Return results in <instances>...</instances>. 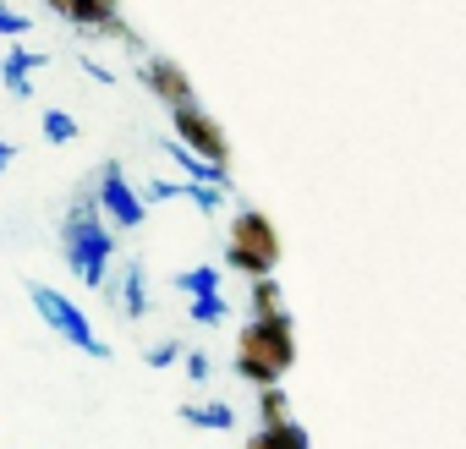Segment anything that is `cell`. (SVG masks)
Returning a JSON list of instances; mask_svg holds the SVG:
<instances>
[{"instance_id":"obj_1","label":"cell","mask_w":466,"mask_h":449,"mask_svg":"<svg viewBox=\"0 0 466 449\" xmlns=\"http://www.w3.org/2000/svg\"><path fill=\"white\" fill-rule=\"evenodd\" d=\"M61 253H66V269L88 285V291H105L110 285V264H116V231L99 208V192L83 186L77 203L66 208V224H61Z\"/></svg>"},{"instance_id":"obj_2","label":"cell","mask_w":466,"mask_h":449,"mask_svg":"<svg viewBox=\"0 0 466 449\" xmlns=\"http://www.w3.org/2000/svg\"><path fill=\"white\" fill-rule=\"evenodd\" d=\"M297 362V324L291 313H269V318H253L237 340V373L258 389H275Z\"/></svg>"},{"instance_id":"obj_3","label":"cell","mask_w":466,"mask_h":449,"mask_svg":"<svg viewBox=\"0 0 466 449\" xmlns=\"http://www.w3.org/2000/svg\"><path fill=\"white\" fill-rule=\"evenodd\" d=\"M275 264H280V231L269 224V214L242 208L237 219H230L225 269H237V274H248V280H264V274H275Z\"/></svg>"},{"instance_id":"obj_4","label":"cell","mask_w":466,"mask_h":449,"mask_svg":"<svg viewBox=\"0 0 466 449\" xmlns=\"http://www.w3.org/2000/svg\"><path fill=\"white\" fill-rule=\"evenodd\" d=\"M28 296H34L39 318H45V324H50V329H56V334H61V340L72 345V351H83V356H99V362L110 356V345H105V340L94 334V324L83 318V307H77V302H66V296H61L56 285L34 280V285H28Z\"/></svg>"},{"instance_id":"obj_5","label":"cell","mask_w":466,"mask_h":449,"mask_svg":"<svg viewBox=\"0 0 466 449\" xmlns=\"http://www.w3.org/2000/svg\"><path fill=\"white\" fill-rule=\"evenodd\" d=\"M94 192H99V208H105V219L116 224V231H137V224L148 219L143 192L127 181V170H121L116 159H105V165L94 170Z\"/></svg>"},{"instance_id":"obj_6","label":"cell","mask_w":466,"mask_h":449,"mask_svg":"<svg viewBox=\"0 0 466 449\" xmlns=\"http://www.w3.org/2000/svg\"><path fill=\"white\" fill-rule=\"evenodd\" d=\"M170 137H181L192 154H203V159H214V165H230V143H225V132H219V121L192 99V105H176L170 110Z\"/></svg>"},{"instance_id":"obj_7","label":"cell","mask_w":466,"mask_h":449,"mask_svg":"<svg viewBox=\"0 0 466 449\" xmlns=\"http://www.w3.org/2000/svg\"><path fill=\"white\" fill-rule=\"evenodd\" d=\"M45 6H50L61 23L83 28V34H99V39H127V45H137V39H132V28H127V23H121V12H116V0H45Z\"/></svg>"},{"instance_id":"obj_8","label":"cell","mask_w":466,"mask_h":449,"mask_svg":"<svg viewBox=\"0 0 466 449\" xmlns=\"http://www.w3.org/2000/svg\"><path fill=\"white\" fill-rule=\"evenodd\" d=\"M105 296H110V307L121 302V313L137 324V318H148V264H121V274H110V285H105Z\"/></svg>"},{"instance_id":"obj_9","label":"cell","mask_w":466,"mask_h":449,"mask_svg":"<svg viewBox=\"0 0 466 449\" xmlns=\"http://www.w3.org/2000/svg\"><path fill=\"white\" fill-rule=\"evenodd\" d=\"M143 88H148L154 99H165L170 110H176V105H192V77H187L176 61H165V55H148V61H143Z\"/></svg>"},{"instance_id":"obj_10","label":"cell","mask_w":466,"mask_h":449,"mask_svg":"<svg viewBox=\"0 0 466 449\" xmlns=\"http://www.w3.org/2000/svg\"><path fill=\"white\" fill-rule=\"evenodd\" d=\"M39 66H45V55H39V50H28V45L17 39V45L6 50V61H0V83H6V94H12V99H28V94H34V72H39Z\"/></svg>"},{"instance_id":"obj_11","label":"cell","mask_w":466,"mask_h":449,"mask_svg":"<svg viewBox=\"0 0 466 449\" xmlns=\"http://www.w3.org/2000/svg\"><path fill=\"white\" fill-rule=\"evenodd\" d=\"M165 154L176 159V170H181L187 181H208V186H225V192H230V165H214V159L192 154L181 137H165Z\"/></svg>"},{"instance_id":"obj_12","label":"cell","mask_w":466,"mask_h":449,"mask_svg":"<svg viewBox=\"0 0 466 449\" xmlns=\"http://www.w3.org/2000/svg\"><path fill=\"white\" fill-rule=\"evenodd\" d=\"M248 449H313V438H308V427L297 416H286V422H264L248 438Z\"/></svg>"},{"instance_id":"obj_13","label":"cell","mask_w":466,"mask_h":449,"mask_svg":"<svg viewBox=\"0 0 466 449\" xmlns=\"http://www.w3.org/2000/svg\"><path fill=\"white\" fill-rule=\"evenodd\" d=\"M181 422L187 427H203V433H230V427H237V411H230L225 400H187L181 405Z\"/></svg>"},{"instance_id":"obj_14","label":"cell","mask_w":466,"mask_h":449,"mask_svg":"<svg viewBox=\"0 0 466 449\" xmlns=\"http://www.w3.org/2000/svg\"><path fill=\"white\" fill-rule=\"evenodd\" d=\"M187 318H192V324H203V329H219V324L230 318V302H225L219 291H208V296H192V302H187Z\"/></svg>"},{"instance_id":"obj_15","label":"cell","mask_w":466,"mask_h":449,"mask_svg":"<svg viewBox=\"0 0 466 449\" xmlns=\"http://www.w3.org/2000/svg\"><path fill=\"white\" fill-rule=\"evenodd\" d=\"M176 291L181 296H208V291H219V269L214 264H192V269L176 274Z\"/></svg>"},{"instance_id":"obj_16","label":"cell","mask_w":466,"mask_h":449,"mask_svg":"<svg viewBox=\"0 0 466 449\" xmlns=\"http://www.w3.org/2000/svg\"><path fill=\"white\" fill-rule=\"evenodd\" d=\"M248 307H253V318L286 313V307H280V285H275V274H264V280H253V285H248Z\"/></svg>"},{"instance_id":"obj_17","label":"cell","mask_w":466,"mask_h":449,"mask_svg":"<svg viewBox=\"0 0 466 449\" xmlns=\"http://www.w3.org/2000/svg\"><path fill=\"white\" fill-rule=\"evenodd\" d=\"M45 137L50 143H77V115H66V110H45Z\"/></svg>"},{"instance_id":"obj_18","label":"cell","mask_w":466,"mask_h":449,"mask_svg":"<svg viewBox=\"0 0 466 449\" xmlns=\"http://www.w3.org/2000/svg\"><path fill=\"white\" fill-rule=\"evenodd\" d=\"M291 416V405H286V389L275 384V389H258V422H286Z\"/></svg>"},{"instance_id":"obj_19","label":"cell","mask_w":466,"mask_h":449,"mask_svg":"<svg viewBox=\"0 0 466 449\" xmlns=\"http://www.w3.org/2000/svg\"><path fill=\"white\" fill-rule=\"evenodd\" d=\"M143 362H148V367H176V362H187V351H181L176 340H159V345L143 351Z\"/></svg>"},{"instance_id":"obj_20","label":"cell","mask_w":466,"mask_h":449,"mask_svg":"<svg viewBox=\"0 0 466 449\" xmlns=\"http://www.w3.org/2000/svg\"><path fill=\"white\" fill-rule=\"evenodd\" d=\"M0 39H28V17H23V12H12L6 0H0Z\"/></svg>"},{"instance_id":"obj_21","label":"cell","mask_w":466,"mask_h":449,"mask_svg":"<svg viewBox=\"0 0 466 449\" xmlns=\"http://www.w3.org/2000/svg\"><path fill=\"white\" fill-rule=\"evenodd\" d=\"M208 373H214V362H208L203 351H187V378H192V384H208Z\"/></svg>"},{"instance_id":"obj_22","label":"cell","mask_w":466,"mask_h":449,"mask_svg":"<svg viewBox=\"0 0 466 449\" xmlns=\"http://www.w3.org/2000/svg\"><path fill=\"white\" fill-rule=\"evenodd\" d=\"M77 66H83V72H88V77H94V83H105V88H110V83H116V72H110V66H99V61H94V55H77Z\"/></svg>"},{"instance_id":"obj_23","label":"cell","mask_w":466,"mask_h":449,"mask_svg":"<svg viewBox=\"0 0 466 449\" xmlns=\"http://www.w3.org/2000/svg\"><path fill=\"white\" fill-rule=\"evenodd\" d=\"M12 159H17V143H0V170H6Z\"/></svg>"}]
</instances>
